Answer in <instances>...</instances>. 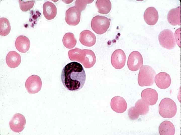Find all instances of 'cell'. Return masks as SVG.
I'll return each instance as SVG.
<instances>
[{
	"instance_id": "cb8c5ba5",
	"label": "cell",
	"mask_w": 181,
	"mask_h": 135,
	"mask_svg": "<svg viewBox=\"0 0 181 135\" xmlns=\"http://www.w3.org/2000/svg\"><path fill=\"white\" fill-rule=\"evenodd\" d=\"M64 46L69 49L73 48L76 45L77 40L74 34L71 32L66 33L64 35L62 39Z\"/></svg>"
},
{
	"instance_id": "7402d4cb",
	"label": "cell",
	"mask_w": 181,
	"mask_h": 135,
	"mask_svg": "<svg viewBox=\"0 0 181 135\" xmlns=\"http://www.w3.org/2000/svg\"><path fill=\"white\" fill-rule=\"evenodd\" d=\"M175 132V127L171 122L165 120L160 124L159 132L161 135H173Z\"/></svg>"
},
{
	"instance_id": "30bf717a",
	"label": "cell",
	"mask_w": 181,
	"mask_h": 135,
	"mask_svg": "<svg viewBox=\"0 0 181 135\" xmlns=\"http://www.w3.org/2000/svg\"><path fill=\"white\" fill-rule=\"evenodd\" d=\"M81 12L75 6L69 8L65 13V20L66 22L70 26L77 25L80 21Z\"/></svg>"
},
{
	"instance_id": "9c48e42d",
	"label": "cell",
	"mask_w": 181,
	"mask_h": 135,
	"mask_svg": "<svg viewBox=\"0 0 181 135\" xmlns=\"http://www.w3.org/2000/svg\"><path fill=\"white\" fill-rule=\"evenodd\" d=\"M42 82L40 77L32 75L29 77L25 83V88L29 94H34L38 92L41 88Z\"/></svg>"
},
{
	"instance_id": "44dd1931",
	"label": "cell",
	"mask_w": 181,
	"mask_h": 135,
	"mask_svg": "<svg viewBox=\"0 0 181 135\" xmlns=\"http://www.w3.org/2000/svg\"><path fill=\"white\" fill-rule=\"evenodd\" d=\"M6 63L10 68H14L17 67L21 62L20 55L16 52L10 51L7 54L6 58Z\"/></svg>"
},
{
	"instance_id": "5b68a950",
	"label": "cell",
	"mask_w": 181,
	"mask_h": 135,
	"mask_svg": "<svg viewBox=\"0 0 181 135\" xmlns=\"http://www.w3.org/2000/svg\"><path fill=\"white\" fill-rule=\"evenodd\" d=\"M110 19L104 16L97 15L93 17L91 22L93 30L98 34L105 33L109 27Z\"/></svg>"
},
{
	"instance_id": "d4e9b609",
	"label": "cell",
	"mask_w": 181,
	"mask_h": 135,
	"mask_svg": "<svg viewBox=\"0 0 181 135\" xmlns=\"http://www.w3.org/2000/svg\"><path fill=\"white\" fill-rule=\"evenodd\" d=\"M11 30L10 22L7 18L2 17L0 18V35L2 36L8 35Z\"/></svg>"
},
{
	"instance_id": "d6986e66",
	"label": "cell",
	"mask_w": 181,
	"mask_h": 135,
	"mask_svg": "<svg viewBox=\"0 0 181 135\" xmlns=\"http://www.w3.org/2000/svg\"><path fill=\"white\" fill-rule=\"evenodd\" d=\"M30 42L26 36L21 35L16 38L15 46L17 49L20 52L25 53L28 51L30 48Z\"/></svg>"
},
{
	"instance_id": "4316f807",
	"label": "cell",
	"mask_w": 181,
	"mask_h": 135,
	"mask_svg": "<svg viewBox=\"0 0 181 135\" xmlns=\"http://www.w3.org/2000/svg\"><path fill=\"white\" fill-rule=\"evenodd\" d=\"M94 1V0H76L75 3V6L81 12L85 9L87 4L92 3Z\"/></svg>"
},
{
	"instance_id": "8fae6325",
	"label": "cell",
	"mask_w": 181,
	"mask_h": 135,
	"mask_svg": "<svg viewBox=\"0 0 181 135\" xmlns=\"http://www.w3.org/2000/svg\"><path fill=\"white\" fill-rule=\"evenodd\" d=\"M126 60V56L124 51L121 49H117L111 55V64L115 69H120L124 66Z\"/></svg>"
},
{
	"instance_id": "7c38bea8",
	"label": "cell",
	"mask_w": 181,
	"mask_h": 135,
	"mask_svg": "<svg viewBox=\"0 0 181 135\" xmlns=\"http://www.w3.org/2000/svg\"><path fill=\"white\" fill-rule=\"evenodd\" d=\"M26 124V120L24 116L20 113L14 114L9 124L10 128L14 132H19L24 129Z\"/></svg>"
},
{
	"instance_id": "5bb4252c",
	"label": "cell",
	"mask_w": 181,
	"mask_h": 135,
	"mask_svg": "<svg viewBox=\"0 0 181 135\" xmlns=\"http://www.w3.org/2000/svg\"><path fill=\"white\" fill-rule=\"evenodd\" d=\"M154 80L157 86L162 89L168 88L171 84V79L170 75L165 72H160L156 75Z\"/></svg>"
},
{
	"instance_id": "3957f363",
	"label": "cell",
	"mask_w": 181,
	"mask_h": 135,
	"mask_svg": "<svg viewBox=\"0 0 181 135\" xmlns=\"http://www.w3.org/2000/svg\"><path fill=\"white\" fill-rule=\"evenodd\" d=\"M156 75L154 70L148 65H143L140 68L138 80L139 85L141 86H152L154 82Z\"/></svg>"
},
{
	"instance_id": "ffe728a7",
	"label": "cell",
	"mask_w": 181,
	"mask_h": 135,
	"mask_svg": "<svg viewBox=\"0 0 181 135\" xmlns=\"http://www.w3.org/2000/svg\"><path fill=\"white\" fill-rule=\"evenodd\" d=\"M167 19L168 22L173 26L180 25V6L170 10L168 12Z\"/></svg>"
},
{
	"instance_id": "484cf974",
	"label": "cell",
	"mask_w": 181,
	"mask_h": 135,
	"mask_svg": "<svg viewBox=\"0 0 181 135\" xmlns=\"http://www.w3.org/2000/svg\"><path fill=\"white\" fill-rule=\"evenodd\" d=\"M35 2V0H26V2L23 0H19L20 8L24 12L29 10L34 6Z\"/></svg>"
},
{
	"instance_id": "9a60e30c",
	"label": "cell",
	"mask_w": 181,
	"mask_h": 135,
	"mask_svg": "<svg viewBox=\"0 0 181 135\" xmlns=\"http://www.w3.org/2000/svg\"><path fill=\"white\" fill-rule=\"evenodd\" d=\"M96 37L94 34L90 31L85 30L82 31L80 33L79 40L83 45L88 47H91L95 44Z\"/></svg>"
},
{
	"instance_id": "2e32d148",
	"label": "cell",
	"mask_w": 181,
	"mask_h": 135,
	"mask_svg": "<svg viewBox=\"0 0 181 135\" xmlns=\"http://www.w3.org/2000/svg\"><path fill=\"white\" fill-rule=\"evenodd\" d=\"M110 106L113 110L119 113L124 112L127 108V104L125 100L119 96H115L112 99Z\"/></svg>"
},
{
	"instance_id": "7a4b0ae2",
	"label": "cell",
	"mask_w": 181,
	"mask_h": 135,
	"mask_svg": "<svg viewBox=\"0 0 181 135\" xmlns=\"http://www.w3.org/2000/svg\"><path fill=\"white\" fill-rule=\"evenodd\" d=\"M68 55L71 60L80 62L86 68L92 67L96 62V56L91 50L76 48L70 50L68 52Z\"/></svg>"
},
{
	"instance_id": "4fadbf2b",
	"label": "cell",
	"mask_w": 181,
	"mask_h": 135,
	"mask_svg": "<svg viewBox=\"0 0 181 135\" xmlns=\"http://www.w3.org/2000/svg\"><path fill=\"white\" fill-rule=\"evenodd\" d=\"M142 99L149 106H153L157 102L158 94L154 89L148 88L143 90L141 93Z\"/></svg>"
},
{
	"instance_id": "6da1fadb",
	"label": "cell",
	"mask_w": 181,
	"mask_h": 135,
	"mask_svg": "<svg viewBox=\"0 0 181 135\" xmlns=\"http://www.w3.org/2000/svg\"><path fill=\"white\" fill-rule=\"evenodd\" d=\"M86 75L82 65L76 62L66 64L63 68L61 74L62 82L65 87L71 91H78L83 86Z\"/></svg>"
},
{
	"instance_id": "52a82bcc",
	"label": "cell",
	"mask_w": 181,
	"mask_h": 135,
	"mask_svg": "<svg viewBox=\"0 0 181 135\" xmlns=\"http://www.w3.org/2000/svg\"><path fill=\"white\" fill-rule=\"evenodd\" d=\"M160 45L163 48L168 50L173 48L176 43L173 32L168 29H165L160 32L158 36Z\"/></svg>"
},
{
	"instance_id": "603a6c76",
	"label": "cell",
	"mask_w": 181,
	"mask_h": 135,
	"mask_svg": "<svg viewBox=\"0 0 181 135\" xmlns=\"http://www.w3.org/2000/svg\"><path fill=\"white\" fill-rule=\"evenodd\" d=\"M95 4L98 9V12L102 14H108L112 8L111 2L109 0H98Z\"/></svg>"
},
{
	"instance_id": "ac0fdd59",
	"label": "cell",
	"mask_w": 181,
	"mask_h": 135,
	"mask_svg": "<svg viewBox=\"0 0 181 135\" xmlns=\"http://www.w3.org/2000/svg\"><path fill=\"white\" fill-rule=\"evenodd\" d=\"M43 13L45 18L49 20L54 18L57 14V9L56 6L49 1L45 2L43 5Z\"/></svg>"
},
{
	"instance_id": "e0dca14e",
	"label": "cell",
	"mask_w": 181,
	"mask_h": 135,
	"mask_svg": "<svg viewBox=\"0 0 181 135\" xmlns=\"http://www.w3.org/2000/svg\"><path fill=\"white\" fill-rule=\"evenodd\" d=\"M159 18L158 12L155 8L150 7L147 8L144 14V18L148 25L153 26L157 22Z\"/></svg>"
},
{
	"instance_id": "277c9868",
	"label": "cell",
	"mask_w": 181,
	"mask_h": 135,
	"mask_svg": "<svg viewBox=\"0 0 181 135\" xmlns=\"http://www.w3.org/2000/svg\"><path fill=\"white\" fill-rule=\"evenodd\" d=\"M177 110L175 102L169 98H165L162 99L159 105V113L164 118H173L175 115Z\"/></svg>"
},
{
	"instance_id": "8992f818",
	"label": "cell",
	"mask_w": 181,
	"mask_h": 135,
	"mask_svg": "<svg viewBox=\"0 0 181 135\" xmlns=\"http://www.w3.org/2000/svg\"><path fill=\"white\" fill-rule=\"evenodd\" d=\"M149 106L142 99L138 100L135 103V106L131 107L128 111V116L131 120L137 119L140 115H146L149 112Z\"/></svg>"
},
{
	"instance_id": "ba28073f",
	"label": "cell",
	"mask_w": 181,
	"mask_h": 135,
	"mask_svg": "<svg viewBox=\"0 0 181 135\" xmlns=\"http://www.w3.org/2000/svg\"><path fill=\"white\" fill-rule=\"evenodd\" d=\"M143 59L141 54L136 51H133L128 58L127 65L129 69L134 72L138 70L143 66Z\"/></svg>"
}]
</instances>
